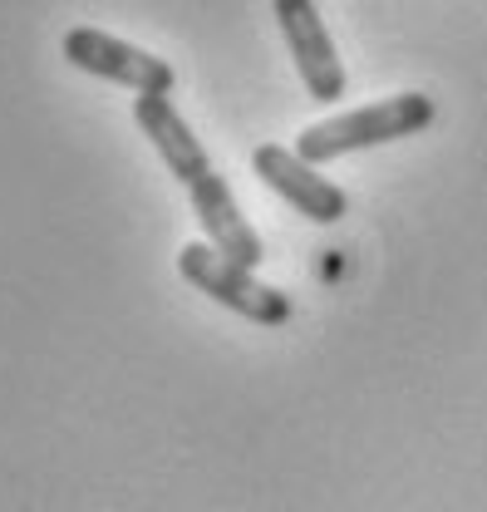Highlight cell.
<instances>
[{
    "label": "cell",
    "mask_w": 487,
    "mask_h": 512,
    "mask_svg": "<svg viewBox=\"0 0 487 512\" xmlns=\"http://www.w3.org/2000/svg\"><path fill=\"white\" fill-rule=\"evenodd\" d=\"M133 119L143 128V138H153V148H158V158L168 163V173L187 188L207 242L222 256H232L237 266L256 271V266L266 261V242L256 237V227L242 217L232 188H227L222 173L212 168L207 148L197 143L192 124L173 109V99H163V94H138V99H133Z\"/></svg>",
    "instance_id": "cell-1"
},
{
    "label": "cell",
    "mask_w": 487,
    "mask_h": 512,
    "mask_svg": "<svg viewBox=\"0 0 487 512\" xmlns=\"http://www.w3.org/2000/svg\"><path fill=\"white\" fill-rule=\"evenodd\" d=\"M433 99L419 89H404V94H389L379 104L365 109H350V114H335V119H320V124L301 128L296 138V153H301L310 168L320 163H335L345 153H360V148H379V143H394V138H409L419 128L433 124Z\"/></svg>",
    "instance_id": "cell-2"
},
{
    "label": "cell",
    "mask_w": 487,
    "mask_h": 512,
    "mask_svg": "<svg viewBox=\"0 0 487 512\" xmlns=\"http://www.w3.org/2000/svg\"><path fill=\"white\" fill-rule=\"evenodd\" d=\"M178 271L202 296H212L217 306L256 320V325H286L291 320V296L286 291L256 281V271L237 266L232 256H222L212 242H187L183 252H178Z\"/></svg>",
    "instance_id": "cell-3"
},
{
    "label": "cell",
    "mask_w": 487,
    "mask_h": 512,
    "mask_svg": "<svg viewBox=\"0 0 487 512\" xmlns=\"http://www.w3.org/2000/svg\"><path fill=\"white\" fill-rule=\"evenodd\" d=\"M64 60L74 64V69H84V74L114 79V84L133 89V94H163L168 99L173 84H178V74H173L168 60H158V55L128 45V40H114L104 30H89V25H79V30L64 35Z\"/></svg>",
    "instance_id": "cell-4"
},
{
    "label": "cell",
    "mask_w": 487,
    "mask_h": 512,
    "mask_svg": "<svg viewBox=\"0 0 487 512\" xmlns=\"http://www.w3.org/2000/svg\"><path fill=\"white\" fill-rule=\"evenodd\" d=\"M276 20L286 35V50L296 60V74L310 89L315 104H335L345 99V64L335 55V40L315 10V0H276Z\"/></svg>",
    "instance_id": "cell-5"
},
{
    "label": "cell",
    "mask_w": 487,
    "mask_h": 512,
    "mask_svg": "<svg viewBox=\"0 0 487 512\" xmlns=\"http://www.w3.org/2000/svg\"><path fill=\"white\" fill-rule=\"evenodd\" d=\"M251 168H256V178H261L266 188L281 192L315 227H330V222H340V217L350 212L345 188H335L330 178H320L301 153H291V148H281V143H261V148L251 153Z\"/></svg>",
    "instance_id": "cell-6"
}]
</instances>
